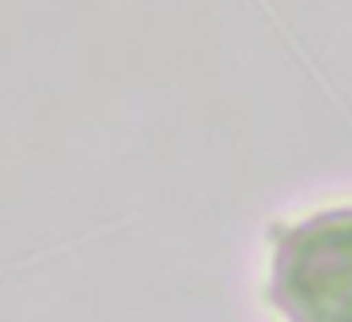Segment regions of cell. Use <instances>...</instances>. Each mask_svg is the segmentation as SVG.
Wrapping results in <instances>:
<instances>
[{
    "instance_id": "obj_1",
    "label": "cell",
    "mask_w": 352,
    "mask_h": 322,
    "mask_svg": "<svg viewBox=\"0 0 352 322\" xmlns=\"http://www.w3.org/2000/svg\"><path fill=\"white\" fill-rule=\"evenodd\" d=\"M269 303L284 322H352V205L276 235Z\"/></svg>"
}]
</instances>
